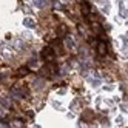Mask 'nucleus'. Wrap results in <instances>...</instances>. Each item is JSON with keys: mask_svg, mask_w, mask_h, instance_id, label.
<instances>
[{"mask_svg": "<svg viewBox=\"0 0 128 128\" xmlns=\"http://www.w3.org/2000/svg\"><path fill=\"white\" fill-rule=\"evenodd\" d=\"M32 2H34V6H37V8L46 6V0H32Z\"/></svg>", "mask_w": 128, "mask_h": 128, "instance_id": "obj_11", "label": "nucleus"}, {"mask_svg": "<svg viewBox=\"0 0 128 128\" xmlns=\"http://www.w3.org/2000/svg\"><path fill=\"white\" fill-rule=\"evenodd\" d=\"M80 11H82V16L88 17L90 16V3L88 2H82L80 3Z\"/></svg>", "mask_w": 128, "mask_h": 128, "instance_id": "obj_5", "label": "nucleus"}, {"mask_svg": "<svg viewBox=\"0 0 128 128\" xmlns=\"http://www.w3.org/2000/svg\"><path fill=\"white\" fill-rule=\"evenodd\" d=\"M28 72H30V68L28 66H20V68H17L16 76L17 77H25V76H28Z\"/></svg>", "mask_w": 128, "mask_h": 128, "instance_id": "obj_4", "label": "nucleus"}, {"mask_svg": "<svg viewBox=\"0 0 128 128\" xmlns=\"http://www.w3.org/2000/svg\"><path fill=\"white\" fill-rule=\"evenodd\" d=\"M23 25L26 26V28H34V26H36V22L31 19V17H26V19L23 20Z\"/></svg>", "mask_w": 128, "mask_h": 128, "instance_id": "obj_9", "label": "nucleus"}, {"mask_svg": "<svg viewBox=\"0 0 128 128\" xmlns=\"http://www.w3.org/2000/svg\"><path fill=\"white\" fill-rule=\"evenodd\" d=\"M106 51H108V46H106V43L105 42H97V52L100 54V56H105L106 54Z\"/></svg>", "mask_w": 128, "mask_h": 128, "instance_id": "obj_3", "label": "nucleus"}, {"mask_svg": "<svg viewBox=\"0 0 128 128\" xmlns=\"http://www.w3.org/2000/svg\"><path fill=\"white\" fill-rule=\"evenodd\" d=\"M54 57H56V52H54V48L52 46H46L42 50V59L46 60V62H52Z\"/></svg>", "mask_w": 128, "mask_h": 128, "instance_id": "obj_2", "label": "nucleus"}, {"mask_svg": "<svg viewBox=\"0 0 128 128\" xmlns=\"http://www.w3.org/2000/svg\"><path fill=\"white\" fill-rule=\"evenodd\" d=\"M66 34H68V28L65 25H59L57 26V36H59V37H65Z\"/></svg>", "mask_w": 128, "mask_h": 128, "instance_id": "obj_8", "label": "nucleus"}, {"mask_svg": "<svg viewBox=\"0 0 128 128\" xmlns=\"http://www.w3.org/2000/svg\"><path fill=\"white\" fill-rule=\"evenodd\" d=\"M12 125H14V126H17V128H20V126H23V122L20 120V119H17V120H14V122H12Z\"/></svg>", "mask_w": 128, "mask_h": 128, "instance_id": "obj_12", "label": "nucleus"}, {"mask_svg": "<svg viewBox=\"0 0 128 128\" xmlns=\"http://www.w3.org/2000/svg\"><path fill=\"white\" fill-rule=\"evenodd\" d=\"M82 119H84V120H93V119H94V113L91 111V110H85V111L82 113Z\"/></svg>", "mask_w": 128, "mask_h": 128, "instance_id": "obj_7", "label": "nucleus"}, {"mask_svg": "<svg viewBox=\"0 0 128 128\" xmlns=\"http://www.w3.org/2000/svg\"><path fill=\"white\" fill-rule=\"evenodd\" d=\"M65 46H66L70 51H76V43H74V39L66 37V39H65Z\"/></svg>", "mask_w": 128, "mask_h": 128, "instance_id": "obj_6", "label": "nucleus"}, {"mask_svg": "<svg viewBox=\"0 0 128 128\" xmlns=\"http://www.w3.org/2000/svg\"><path fill=\"white\" fill-rule=\"evenodd\" d=\"M91 30H93V32L94 34H102V26H100L99 23H93V25H91Z\"/></svg>", "mask_w": 128, "mask_h": 128, "instance_id": "obj_10", "label": "nucleus"}, {"mask_svg": "<svg viewBox=\"0 0 128 128\" xmlns=\"http://www.w3.org/2000/svg\"><path fill=\"white\" fill-rule=\"evenodd\" d=\"M57 72V66L54 65V63H46L43 68H40V74L45 76V77H50L52 74H56Z\"/></svg>", "mask_w": 128, "mask_h": 128, "instance_id": "obj_1", "label": "nucleus"}, {"mask_svg": "<svg viewBox=\"0 0 128 128\" xmlns=\"http://www.w3.org/2000/svg\"><path fill=\"white\" fill-rule=\"evenodd\" d=\"M0 126H2V128H6V126H10V125H8L6 122H3V120H2V124H0Z\"/></svg>", "mask_w": 128, "mask_h": 128, "instance_id": "obj_13", "label": "nucleus"}]
</instances>
